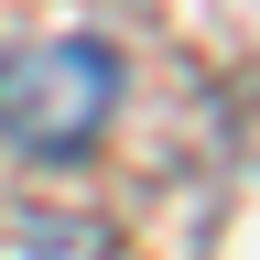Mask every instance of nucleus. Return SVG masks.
Instances as JSON below:
<instances>
[{
  "instance_id": "nucleus-1",
  "label": "nucleus",
  "mask_w": 260,
  "mask_h": 260,
  "mask_svg": "<svg viewBox=\"0 0 260 260\" xmlns=\"http://www.w3.org/2000/svg\"><path fill=\"white\" fill-rule=\"evenodd\" d=\"M119 109V54L87 44V32H54V44H11L0 54V141L32 162H76Z\"/></svg>"
}]
</instances>
